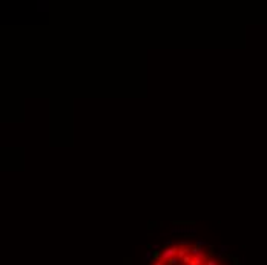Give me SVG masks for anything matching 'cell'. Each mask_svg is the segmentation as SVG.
Returning <instances> with one entry per match:
<instances>
[{
  "label": "cell",
  "mask_w": 267,
  "mask_h": 265,
  "mask_svg": "<svg viewBox=\"0 0 267 265\" xmlns=\"http://www.w3.org/2000/svg\"><path fill=\"white\" fill-rule=\"evenodd\" d=\"M195 245H198V247H203V245H204V241H198V242L195 244Z\"/></svg>",
  "instance_id": "obj_9"
},
{
  "label": "cell",
  "mask_w": 267,
  "mask_h": 265,
  "mask_svg": "<svg viewBox=\"0 0 267 265\" xmlns=\"http://www.w3.org/2000/svg\"><path fill=\"white\" fill-rule=\"evenodd\" d=\"M181 261H183V265H190V264L193 262V256H192V254H187V256L183 258Z\"/></svg>",
  "instance_id": "obj_4"
},
{
  "label": "cell",
  "mask_w": 267,
  "mask_h": 265,
  "mask_svg": "<svg viewBox=\"0 0 267 265\" xmlns=\"http://www.w3.org/2000/svg\"><path fill=\"white\" fill-rule=\"evenodd\" d=\"M187 254H190V247H187V245H181V247H178V258H180V259L186 258Z\"/></svg>",
  "instance_id": "obj_2"
},
{
  "label": "cell",
  "mask_w": 267,
  "mask_h": 265,
  "mask_svg": "<svg viewBox=\"0 0 267 265\" xmlns=\"http://www.w3.org/2000/svg\"><path fill=\"white\" fill-rule=\"evenodd\" d=\"M175 256H178V245H172V247H167V248H164L161 251V261L167 262L169 259L175 258Z\"/></svg>",
  "instance_id": "obj_1"
},
{
  "label": "cell",
  "mask_w": 267,
  "mask_h": 265,
  "mask_svg": "<svg viewBox=\"0 0 267 265\" xmlns=\"http://www.w3.org/2000/svg\"><path fill=\"white\" fill-rule=\"evenodd\" d=\"M150 258H152V251H147L144 256V261H150Z\"/></svg>",
  "instance_id": "obj_8"
},
{
  "label": "cell",
  "mask_w": 267,
  "mask_h": 265,
  "mask_svg": "<svg viewBox=\"0 0 267 265\" xmlns=\"http://www.w3.org/2000/svg\"><path fill=\"white\" fill-rule=\"evenodd\" d=\"M178 261H180V258H178V256H175V258L169 259L166 264H167V265H177V264H178Z\"/></svg>",
  "instance_id": "obj_5"
},
{
  "label": "cell",
  "mask_w": 267,
  "mask_h": 265,
  "mask_svg": "<svg viewBox=\"0 0 267 265\" xmlns=\"http://www.w3.org/2000/svg\"><path fill=\"white\" fill-rule=\"evenodd\" d=\"M204 265H218V262H217L215 259H207Z\"/></svg>",
  "instance_id": "obj_6"
},
{
  "label": "cell",
  "mask_w": 267,
  "mask_h": 265,
  "mask_svg": "<svg viewBox=\"0 0 267 265\" xmlns=\"http://www.w3.org/2000/svg\"><path fill=\"white\" fill-rule=\"evenodd\" d=\"M190 254L192 256H206L204 251H203V248L198 247V245H190Z\"/></svg>",
  "instance_id": "obj_3"
},
{
  "label": "cell",
  "mask_w": 267,
  "mask_h": 265,
  "mask_svg": "<svg viewBox=\"0 0 267 265\" xmlns=\"http://www.w3.org/2000/svg\"><path fill=\"white\" fill-rule=\"evenodd\" d=\"M152 265H166L164 261H152Z\"/></svg>",
  "instance_id": "obj_7"
}]
</instances>
